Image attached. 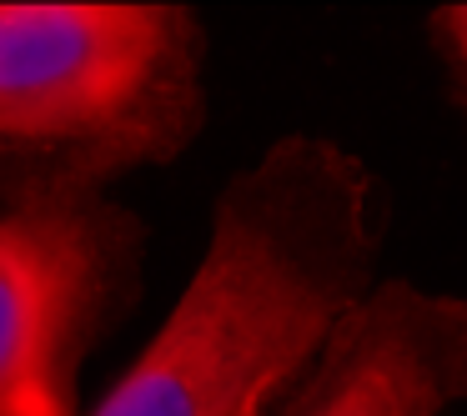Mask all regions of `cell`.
I'll list each match as a JSON object with an SVG mask.
<instances>
[{
	"instance_id": "1",
	"label": "cell",
	"mask_w": 467,
	"mask_h": 416,
	"mask_svg": "<svg viewBox=\"0 0 467 416\" xmlns=\"http://www.w3.org/2000/svg\"><path fill=\"white\" fill-rule=\"evenodd\" d=\"M387 181L332 136H276L216 191L176 306L81 416H276L332 326L372 291Z\"/></svg>"
},
{
	"instance_id": "2",
	"label": "cell",
	"mask_w": 467,
	"mask_h": 416,
	"mask_svg": "<svg viewBox=\"0 0 467 416\" xmlns=\"http://www.w3.org/2000/svg\"><path fill=\"white\" fill-rule=\"evenodd\" d=\"M206 66L192 5H0V221L182 161L212 121Z\"/></svg>"
},
{
	"instance_id": "3",
	"label": "cell",
	"mask_w": 467,
	"mask_h": 416,
	"mask_svg": "<svg viewBox=\"0 0 467 416\" xmlns=\"http://www.w3.org/2000/svg\"><path fill=\"white\" fill-rule=\"evenodd\" d=\"M151 226L116 196L0 221V416H81V366L146 291Z\"/></svg>"
},
{
	"instance_id": "4",
	"label": "cell",
	"mask_w": 467,
	"mask_h": 416,
	"mask_svg": "<svg viewBox=\"0 0 467 416\" xmlns=\"http://www.w3.org/2000/svg\"><path fill=\"white\" fill-rule=\"evenodd\" d=\"M467 406V296L377 276L276 416H447Z\"/></svg>"
},
{
	"instance_id": "5",
	"label": "cell",
	"mask_w": 467,
	"mask_h": 416,
	"mask_svg": "<svg viewBox=\"0 0 467 416\" xmlns=\"http://www.w3.org/2000/svg\"><path fill=\"white\" fill-rule=\"evenodd\" d=\"M427 51L442 76V96L467 126V5H437L427 15Z\"/></svg>"
}]
</instances>
